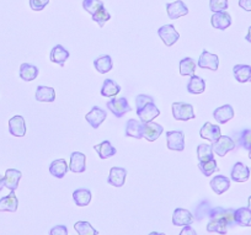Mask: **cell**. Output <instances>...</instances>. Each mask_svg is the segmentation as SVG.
<instances>
[{"instance_id": "1", "label": "cell", "mask_w": 251, "mask_h": 235, "mask_svg": "<svg viewBox=\"0 0 251 235\" xmlns=\"http://www.w3.org/2000/svg\"><path fill=\"white\" fill-rule=\"evenodd\" d=\"M137 115L143 123L151 122L154 118L160 115V111L156 107L154 99L149 95H138L136 98Z\"/></svg>"}, {"instance_id": "2", "label": "cell", "mask_w": 251, "mask_h": 235, "mask_svg": "<svg viewBox=\"0 0 251 235\" xmlns=\"http://www.w3.org/2000/svg\"><path fill=\"white\" fill-rule=\"evenodd\" d=\"M173 116L176 121H188L196 118L194 106L186 103H174L171 105Z\"/></svg>"}, {"instance_id": "3", "label": "cell", "mask_w": 251, "mask_h": 235, "mask_svg": "<svg viewBox=\"0 0 251 235\" xmlns=\"http://www.w3.org/2000/svg\"><path fill=\"white\" fill-rule=\"evenodd\" d=\"M212 148L218 157L223 158L229 152L235 149V142L228 135H221L216 142L212 143Z\"/></svg>"}, {"instance_id": "4", "label": "cell", "mask_w": 251, "mask_h": 235, "mask_svg": "<svg viewBox=\"0 0 251 235\" xmlns=\"http://www.w3.org/2000/svg\"><path fill=\"white\" fill-rule=\"evenodd\" d=\"M107 108L116 116L117 118L123 117L126 113L131 112L132 108L129 106L128 100L126 98H120V99H112L107 103Z\"/></svg>"}, {"instance_id": "5", "label": "cell", "mask_w": 251, "mask_h": 235, "mask_svg": "<svg viewBox=\"0 0 251 235\" xmlns=\"http://www.w3.org/2000/svg\"><path fill=\"white\" fill-rule=\"evenodd\" d=\"M166 143L170 150L182 152L185 149V133L182 131H170L166 132Z\"/></svg>"}, {"instance_id": "6", "label": "cell", "mask_w": 251, "mask_h": 235, "mask_svg": "<svg viewBox=\"0 0 251 235\" xmlns=\"http://www.w3.org/2000/svg\"><path fill=\"white\" fill-rule=\"evenodd\" d=\"M209 219H224L228 223L229 227L235 225V210L229 209V208L214 207L208 213Z\"/></svg>"}, {"instance_id": "7", "label": "cell", "mask_w": 251, "mask_h": 235, "mask_svg": "<svg viewBox=\"0 0 251 235\" xmlns=\"http://www.w3.org/2000/svg\"><path fill=\"white\" fill-rule=\"evenodd\" d=\"M158 35L159 37L161 38V41H163V42L165 43V46H168V47H171L173 45H175L178 41V38H180V35H178V32L176 31L175 26L174 25L161 26L158 30Z\"/></svg>"}, {"instance_id": "8", "label": "cell", "mask_w": 251, "mask_h": 235, "mask_svg": "<svg viewBox=\"0 0 251 235\" xmlns=\"http://www.w3.org/2000/svg\"><path fill=\"white\" fill-rule=\"evenodd\" d=\"M195 220L194 215L190 210L183 208H176L173 213V223L175 227H185L192 224Z\"/></svg>"}, {"instance_id": "9", "label": "cell", "mask_w": 251, "mask_h": 235, "mask_svg": "<svg viewBox=\"0 0 251 235\" xmlns=\"http://www.w3.org/2000/svg\"><path fill=\"white\" fill-rule=\"evenodd\" d=\"M199 67L202 68V69H211L216 72L219 67V58L217 54H213V53H209L208 51L204 50L202 52V54L200 55L199 59Z\"/></svg>"}, {"instance_id": "10", "label": "cell", "mask_w": 251, "mask_h": 235, "mask_svg": "<svg viewBox=\"0 0 251 235\" xmlns=\"http://www.w3.org/2000/svg\"><path fill=\"white\" fill-rule=\"evenodd\" d=\"M106 117H107V112L102 108L98 107V106H94L90 112L85 115L86 122L95 130L100 127V125L106 120Z\"/></svg>"}, {"instance_id": "11", "label": "cell", "mask_w": 251, "mask_h": 235, "mask_svg": "<svg viewBox=\"0 0 251 235\" xmlns=\"http://www.w3.org/2000/svg\"><path fill=\"white\" fill-rule=\"evenodd\" d=\"M166 13L171 20H176V19L185 16L188 14V8L185 5L182 0H176L174 3L166 4Z\"/></svg>"}, {"instance_id": "12", "label": "cell", "mask_w": 251, "mask_h": 235, "mask_svg": "<svg viewBox=\"0 0 251 235\" xmlns=\"http://www.w3.org/2000/svg\"><path fill=\"white\" fill-rule=\"evenodd\" d=\"M126 135L136 138V139L144 138V123L142 121L134 120V118L128 120L126 125Z\"/></svg>"}, {"instance_id": "13", "label": "cell", "mask_w": 251, "mask_h": 235, "mask_svg": "<svg viewBox=\"0 0 251 235\" xmlns=\"http://www.w3.org/2000/svg\"><path fill=\"white\" fill-rule=\"evenodd\" d=\"M9 132L14 137H25L26 134V125L23 116H14L9 120Z\"/></svg>"}, {"instance_id": "14", "label": "cell", "mask_w": 251, "mask_h": 235, "mask_svg": "<svg viewBox=\"0 0 251 235\" xmlns=\"http://www.w3.org/2000/svg\"><path fill=\"white\" fill-rule=\"evenodd\" d=\"M126 178H127V170L126 169L113 166L110 170L107 183L111 186H115V187H122L126 183Z\"/></svg>"}, {"instance_id": "15", "label": "cell", "mask_w": 251, "mask_h": 235, "mask_svg": "<svg viewBox=\"0 0 251 235\" xmlns=\"http://www.w3.org/2000/svg\"><path fill=\"white\" fill-rule=\"evenodd\" d=\"M231 180L235 181V183H245L250 178V169L243 163H235L234 164L233 169H231L230 174Z\"/></svg>"}, {"instance_id": "16", "label": "cell", "mask_w": 251, "mask_h": 235, "mask_svg": "<svg viewBox=\"0 0 251 235\" xmlns=\"http://www.w3.org/2000/svg\"><path fill=\"white\" fill-rule=\"evenodd\" d=\"M211 24L217 30H226L231 25V16L226 11L213 13V16L211 19Z\"/></svg>"}, {"instance_id": "17", "label": "cell", "mask_w": 251, "mask_h": 235, "mask_svg": "<svg viewBox=\"0 0 251 235\" xmlns=\"http://www.w3.org/2000/svg\"><path fill=\"white\" fill-rule=\"evenodd\" d=\"M200 135L203 139L214 143L222 135L221 127L217 125H212L211 122H206L203 125V127L201 128V131H200Z\"/></svg>"}, {"instance_id": "18", "label": "cell", "mask_w": 251, "mask_h": 235, "mask_svg": "<svg viewBox=\"0 0 251 235\" xmlns=\"http://www.w3.org/2000/svg\"><path fill=\"white\" fill-rule=\"evenodd\" d=\"M86 169V157L80 152H74L71 155V164L69 170L73 173H84Z\"/></svg>"}, {"instance_id": "19", "label": "cell", "mask_w": 251, "mask_h": 235, "mask_svg": "<svg viewBox=\"0 0 251 235\" xmlns=\"http://www.w3.org/2000/svg\"><path fill=\"white\" fill-rule=\"evenodd\" d=\"M21 171L16 170V169H8L4 176V183L5 187L9 188L10 191H15L19 187V183L21 180Z\"/></svg>"}, {"instance_id": "20", "label": "cell", "mask_w": 251, "mask_h": 235, "mask_svg": "<svg viewBox=\"0 0 251 235\" xmlns=\"http://www.w3.org/2000/svg\"><path fill=\"white\" fill-rule=\"evenodd\" d=\"M163 132L164 128L160 125H158V123L153 122V121L148 123H144V138L148 142H155Z\"/></svg>"}, {"instance_id": "21", "label": "cell", "mask_w": 251, "mask_h": 235, "mask_svg": "<svg viewBox=\"0 0 251 235\" xmlns=\"http://www.w3.org/2000/svg\"><path fill=\"white\" fill-rule=\"evenodd\" d=\"M19 207V201L15 191H11L10 195L0 200V212H16Z\"/></svg>"}, {"instance_id": "22", "label": "cell", "mask_w": 251, "mask_h": 235, "mask_svg": "<svg viewBox=\"0 0 251 235\" xmlns=\"http://www.w3.org/2000/svg\"><path fill=\"white\" fill-rule=\"evenodd\" d=\"M213 117L221 125L229 122L231 118H234V108L230 105H224L221 107L216 108L213 112Z\"/></svg>"}, {"instance_id": "23", "label": "cell", "mask_w": 251, "mask_h": 235, "mask_svg": "<svg viewBox=\"0 0 251 235\" xmlns=\"http://www.w3.org/2000/svg\"><path fill=\"white\" fill-rule=\"evenodd\" d=\"M204 90H206V81H204V79H202L199 75H191L190 81L187 84L188 93L194 94V95H200V94L204 93Z\"/></svg>"}, {"instance_id": "24", "label": "cell", "mask_w": 251, "mask_h": 235, "mask_svg": "<svg viewBox=\"0 0 251 235\" xmlns=\"http://www.w3.org/2000/svg\"><path fill=\"white\" fill-rule=\"evenodd\" d=\"M211 187L217 195H223L230 187V180L224 175H217L211 180Z\"/></svg>"}, {"instance_id": "25", "label": "cell", "mask_w": 251, "mask_h": 235, "mask_svg": "<svg viewBox=\"0 0 251 235\" xmlns=\"http://www.w3.org/2000/svg\"><path fill=\"white\" fill-rule=\"evenodd\" d=\"M69 170V166L67 165V161L64 159H57V160L52 161L50 165V175L54 176L57 179H63L67 175Z\"/></svg>"}, {"instance_id": "26", "label": "cell", "mask_w": 251, "mask_h": 235, "mask_svg": "<svg viewBox=\"0 0 251 235\" xmlns=\"http://www.w3.org/2000/svg\"><path fill=\"white\" fill-rule=\"evenodd\" d=\"M69 58V52L63 47L62 45H57L52 48L50 51V60L55 64H59L60 67L64 65L67 59Z\"/></svg>"}, {"instance_id": "27", "label": "cell", "mask_w": 251, "mask_h": 235, "mask_svg": "<svg viewBox=\"0 0 251 235\" xmlns=\"http://www.w3.org/2000/svg\"><path fill=\"white\" fill-rule=\"evenodd\" d=\"M234 77L239 83H248L251 81V65L236 64L233 68Z\"/></svg>"}, {"instance_id": "28", "label": "cell", "mask_w": 251, "mask_h": 235, "mask_svg": "<svg viewBox=\"0 0 251 235\" xmlns=\"http://www.w3.org/2000/svg\"><path fill=\"white\" fill-rule=\"evenodd\" d=\"M36 100L40 103H53L55 100V91L50 86H37L36 90Z\"/></svg>"}, {"instance_id": "29", "label": "cell", "mask_w": 251, "mask_h": 235, "mask_svg": "<svg viewBox=\"0 0 251 235\" xmlns=\"http://www.w3.org/2000/svg\"><path fill=\"white\" fill-rule=\"evenodd\" d=\"M38 73V68L36 65L28 64V63H23L20 67V78L23 80L25 81H32L35 80L36 78H37Z\"/></svg>"}, {"instance_id": "30", "label": "cell", "mask_w": 251, "mask_h": 235, "mask_svg": "<svg viewBox=\"0 0 251 235\" xmlns=\"http://www.w3.org/2000/svg\"><path fill=\"white\" fill-rule=\"evenodd\" d=\"M94 149H95V152L98 153L101 159H108L111 157H113V155H116V153H117L116 148H113L108 140H105V142L100 143V144L94 145Z\"/></svg>"}, {"instance_id": "31", "label": "cell", "mask_w": 251, "mask_h": 235, "mask_svg": "<svg viewBox=\"0 0 251 235\" xmlns=\"http://www.w3.org/2000/svg\"><path fill=\"white\" fill-rule=\"evenodd\" d=\"M120 91L121 86L116 81L111 80V79H106L102 84V88H101V95L103 98H115L116 95L120 94Z\"/></svg>"}, {"instance_id": "32", "label": "cell", "mask_w": 251, "mask_h": 235, "mask_svg": "<svg viewBox=\"0 0 251 235\" xmlns=\"http://www.w3.org/2000/svg\"><path fill=\"white\" fill-rule=\"evenodd\" d=\"M235 223L240 227H251V210L249 207H241L235 210Z\"/></svg>"}, {"instance_id": "33", "label": "cell", "mask_w": 251, "mask_h": 235, "mask_svg": "<svg viewBox=\"0 0 251 235\" xmlns=\"http://www.w3.org/2000/svg\"><path fill=\"white\" fill-rule=\"evenodd\" d=\"M73 200L79 207H86L91 201V192L86 188H79L73 192Z\"/></svg>"}, {"instance_id": "34", "label": "cell", "mask_w": 251, "mask_h": 235, "mask_svg": "<svg viewBox=\"0 0 251 235\" xmlns=\"http://www.w3.org/2000/svg\"><path fill=\"white\" fill-rule=\"evenodd\" d=\"M94 65H95V69L98 70L100 74H106V73H108L112 69L113 63L110 55H101L98 59H95Z\"/></svg>"}, {"instance_id": "35", "label": "cell", "mask_w": 251, "mask_h": 235, "mask_svg": "<svg viewBox=\"0 0 251 235\" xmlns=\"http://www.w3.org/2000/svg\"><path fill=\"white\" fill-rule=\"evenodd\" d=\"M228 223L224 219H209L207 224V232L219 233V234H226L228 232Z\"/></svg>"}, {"instance_id": "36", "label": "cell", "mask_w": 251, "mask_h": 235, "mask_svg": "<svg viewBox=\"0 0 251 235\" xmlns=\"http://www.w3.org/2000/svg\"><path fill=\"white\" fill-rule=\"evenodd\" d=\"M197 64L195 63V60L190 57H186L183 59H181L180 62V74L186 77V75H194L195 70H196Z\"/></svg>"}, {"instance_id": "37", "label": "cell", "mask_w": 251, "mask_h": 235, "mask_svg": "<svg viewBox=\"0 0 251 235\" xmlns=\"http://www.w3.org/2000/svg\"><path fill=\"white\" fill-rule=\"evenodd\" d=\"M213 153L211 144H200L197 147V157L200 161H208L213 159Z\"/></svg>"}, {"instance_id": "38", "label": "cell", "mask_w": 251, "mask_h": 235, "mask_svg": "<svg viewBox=\"0 0 251 235\" xmlns=\"http://www.w3.org/2000/svg\"><path fill=\"white\" fill-rule=\"evenodd\" d=\"M74 229L76 230L78 235H98L99 232L94 227H91L88 222H76L74 224Z\"/></svg>"}, {"instance_id": "39", "label": "cell", "mask_w": 251, "mask_h": 235, "mask_svg": "<svg viewBox=\"0 0 251 235\" xmlns=\"http://www.w3.org/2000/svg\"><path fill=\"white\" fill-rule=\"evenodd\" d=\"M199 169L204 176L213 175L214 171L218 170V168H217V161L214 159H211L208 161H200Z\"/></svg>"}, {"instance_id": "40", "label": "cell", "mask_w": 251, "mask_h": 235, "mask_svg": "<svg viewBox=\"0 0 251 235\" xmlns=\"http://www.w3.org/2000/svg\"><path fill=\"white\" fill-rule=\"evenodd\" d=\"M103 6L105 5H103V3L101 0H84L83 1L84 10H85L86 13L91 14V15L98 13L101 8H103Z\"/></svg>"}, {"instance_id": "41", "label": "cell", "mask_w": 251, "mask_h": 235, "mask_svg": "<svg viewBox=\"0 0 251 235\" xmlns=\"http://www.w3.org/2000/svg\"><path fill=\"white\" fill-rule=\"evenodd\" d=\"M110 19H111V15H110V13L106 10L105 6H103V8H101L98 13L94 14L93 15V20L95 21V23H98V25L100 26V27H103V26H105V24L107 23Z\"/></svg>"}, {"instance_id": "42", "label": "cell", "mask_w": 251, "mask_h": 235, "mask_svg": "<svg viewBox=\"0 0 251 235\" xmlns=\"http://www.w3.org/2000/svg\"><path fill=\"white\" fill-rule=\"evenodd\" d=\"M239 147L244 148V149H248L251 147V131L250 130H244L243 132L239 135L238 140Z\"/></svg>"}, {"instance_id": "43", "label": "cell", "mask_w": 251, "mask_h": 235, "mask_svg": "<svg viewBox=\"0 0 251 235\" xmlns=\"http://www.w3.org/2000/svg\"><path fill=\"white\" fill-rule=\"evenodd\" d=\"M209 9L213 13L226 11L228 9V0H209Z\"/></svg>"}, {"instance_id": "44", "label": "cell", "mask_w": 251, "mask_h": 235, "mask_svg": "<svg viewBox=\"0 0 251 235\" xmlns=\"http://www.w3.org/2000/svg\"><path fill=\"white\" fill-rule=\"evenodd\" d=\"M50 4V0H30V8L33 11H41Z\"/></svg>"}, {"instance_id": "45", "label": "cell", "mask_w": 251, "mask_h": 235, "mask_svg": "<svg viewBox=\"0 0 251 235\" xmlns=\"http://www.w3.org/2000/svg\"><path fill=\"white\" fill-rule=\"evenodd\" d=\"M50 235H68V228L66 225H55L50 230Z\"/></svg>"}, {"instance_id": "46", "label": "cell", "mask_w": 251, "mask_h": 235, "mask_svg": "<svg viewBox=\"0 0 251 235\" xmlns=\"http://www.w3.org/2000/svg\"><path fill=\"white\" fill-rule=\"evenodd\" d=\"M178 235H197V233L192 227H190V225H185Z\"/></svg>"}, {"instance_id": "47", "label": "cell", "mask_w": 251, "mask_h": 235, "mask_svg": "<svg viewBox=\"0 0 251 235\" xmlns=\"http://www.w3.org/2000/svg\"><path fill=\"white\" fill-rule=\"evenodd\" d=\"M239 6L245 11H251V0H239Z\"/></svg>"}, {"instance_id": "48", "label": "cell", "mask_w": 251, "mask_h": 235, "mask_svg": "<svg viewBox=\"0 0 251 235\" xmlns=\"http://www.w3.org/2000/svg\"><path fill=\"white\" fill-rule=\"evenodd\" d=\"M245 40H246V41H248V42H250V43H251V26H250V27H249V31H248V35H246Z\"/></svg>"}, {"instance_id": "49", "label": "cell", "mask_w": 251, "mask_h": 235, "mask_svg": "<svg viewBox=\"0 0 251 235\" xmlns=\"http://www.w3.org/2000/svg\"><path fill=\"white\" fill-rule=\"evenodd\" d=\"M4 187H5V183H4V178L0 175V191L3 190Z\"/></svg>"}, {"instance_id": "50", "label": "cell", "mask_w": 251, "mask_h": 235, "mask_svg": "<svg viewBox=\"0 0 251 235\" xmlns=\"http://www.w3.org/2000/svg\"><path fill=\"white\" fill-rule=\"evenodd\" d=\"M149 235H165L164 234V233H156V232H153V233H151V234Z\"/></svg>"}, {"instance_id": "51", "label": "cell", "mask_w": 251, "mask_h": 235, "mask_svg": "<svg viewBox=\"0 0 251 235\" xmlns=\"http://www.w3.org/2000/svg\"><path fill=\"white\" fill-rule=\"evenodd\" d=\"M249 208H250V210H251V196L249 197Z\"/></svg>"}, {"instance_id": "52", "label": "cell", "mask_w": 251, "mask_h": 235, "mask_svg": "<svg viewBox=\"0 0 251 235\" xmlns=\"http://www.w3.org/2000/svg\"><path fill=\"white\" fill-rule=\"evenodd\" d=\"M249 158H250V159H251V147H250V148H249Z\"/></svg>"}]
</instances>
